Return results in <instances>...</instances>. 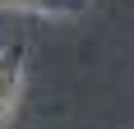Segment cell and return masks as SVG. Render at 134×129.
<instances>
[{
  "label": "cell",
  "instance_id": "1",
  "mask_svg": "<svg viewBox=\"0 0 134 129\" xmlns=\"http://www.w3.org/2000/svg\"><path fill=\"white\" fill-rule=\"evenodd\" d=\"M23 69H28V46H23V42L0 46V129L9 125L14 106H19V92H23Z\"/></svg>",
  "mask_w": 134,
  "mask_h": 129
},
{
  "label": "cell",
  "instance_id": "3",
  "mask_svg": "<svg viewBox=\"0 0 134 129\" xmlns=\"http://www.w3.org/2000/svg\"><path fill=\"white\" fill-rule=\"evenodd\" d=\"M0 5H19V9H23V0H0Z\"/></svg>",
  "mask_w": 134,
  "mask_h": 129
},
{
  "label": "cell",
  "instance_id": "2",
  "mask_svg": "<svg viewBox=\"0 0 134 129\" xmlns=\"http://www.w3.org/2000/svg\"><path fill=\"white\" fill-rule=\"evenodd\" d=\"M23 9H37V14H83L88 0H23Z\"/></svg>",
  "mask_w": 134,
  "mask_h": 129
}]
</instances>
